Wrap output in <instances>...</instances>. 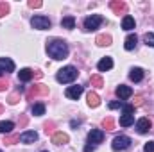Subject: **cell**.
<instances>
[{
	"label": "cell",
	"instance_id": "cell-9",
	"mask_svg": "<svg viewBox=\"0 0 154 152\" xmlns=\"http://www.w3.org/2000/svg\"><path fill=\"white\" fill-rule=\"evenodd\" d=\"M151 120L149 118H140L138 122H136V129H138V132L140 134H145V132H149L151 131Z\"/></svg>",
	"mask_w": 154,
	"mask_h": 152
},
{
	"label": "cell",
	"instance_id": "cell-16",
	"mask_svg": "<svg viewBox=\"0 0 154 152\" xmlns=\"http://www.w3.org/2000/svg\"><path fill=\"white\" fill-rule=\"evenodd\" d=\"M129 79L134 81V82H140V81L143 79V70H142V68H133V70L129 72Z\"/></svg>",
	"mask_w": 154,
	"mask_h": 152
},
{
	"label": "cell",
	"instance_id": "cell-15",
	"mask_svg": "<svg viewBox=\"0 0 154 152\" xmlns=\"http://www.w3.org/2000/svg\"><path fill=\"white\" fill-rule=\"evenodd\" d=\"M136 43H138V38H136V34H129V36L125 38V43H124V47H125V50H133V48L136 47Z\"/></svg>",
	"mask_w": 154,
	"mask_h": 152
},
{
	"label": "cell",
	"instance_id": "cell-34",
	"mask_svg": "<svg viewBox=\"0 0 154 152\" xmlns=\"http://www.w3.org/2000/svg\"><path fill=\"white\" fill-rule=\"evenodd\" d=\"M0 111H2V106H0Z\"/></svg>",
	"mask_w": 154,
	"mask_h": 152
},
{
	"label": "cell",
	"instance_id": "cell-1",
	"mask_svg": "<svg viewBox=\"0 0 154 152\" xmlns=\"http://www.w3.org/2000/svg\"><path fill=\"white\" fill-rule=\"evenodd\" d=\"M47 52L52 59L61 61V59H66V56H68V45L63 39H52L47 43Z\"/></svg>",
	"mask_w": 154,
	"mask_h": 152
},
{
	"label": "cell",
	"instance_id": "cell-33",
	"mask_svg": "<svg viewBox=\"0 0 154 152\" xmlns=\"http://www.w3.org/2000/svg\"><path fill=\"white\" fill-rule=\"evenodd\" d=\"M2 75H4V74H2V72H0V77H2Z\"/></svg>",
	"mask_w": 154,
	"mask_h": 152
},
{
	"label": "cell",
	"instance_id": "cell-17",
	"mask_svg": "<svg viewBox=\"0 0 154 152\" xmlns=\"http://www.w3.org/2000/svg\"><path fill=\"white\" fill-rule=\"evenodd\" d=\"M118 122H120V125H122V127H129V125H133V123H134V116H133V114H122Z\"/></svg>",
	"mask_w": 154,
	"mask_h": 152
},
{
	"label": "cell",
	"instance_id": "cell-3",
	"mask_svg": "<svg viewBox=\"0 0 154 152\" xmlns=\"http://www.w3.org/2000/svg\"><path fill=\"white\" fill-rule=\"evenodd\" d=\"M111 147H113V150H115V152H124V150H127V149L131 147V138H129V136H124V134L115 136V140H113Z\"/></svg>",
	"mask_w": 154,
	"mask_h": 152
},
{
	"label": "cell",
	"instance_id": "cell-18",
	"mask_svg": "<svg viewBox=\"0 0 154 152\" xmlns=\"http://www.w3.org/2000/svg\"><path fill=\"white\" fill-rule=\"evenodd\" d=\"M61 25H63L65 29H75V18H74V16H65V18L61 20Z\"/></svg>",
	"mask_w": 154,
	"mask_h": 152
},
{
	"label": "cell",
	"instance_id": "cell-25",
	"mask_svg": "<svg viewBox=\"0 0 154 152\" xmlns=\"http://www.w3.org/2000/svg\"><path fill=\"white\" fill-rule=\"evenodd\" d=\"M143 41H145L149 47H154V34L152 32H147V34L143 36Z\"/></svg>",
	"mask_w": 154,
	"mask_h": 152
},
{
	"label": "cell",
	"instance_id": "cell-10",
	"mask_svg": "<svg viewBox=\"0 0 154 152\" xmlns=\"http://www.w3.org/2000/svg\"><path fill=\"white\" fill-rule=\"evenodd\" d=\"M38 140V132L36 131H25L20 134V141L22 143H34Z\"/></svg>",
	"mask_w": 154,
	"mask_h": 152
},
{
	"label": "cell",
	"instance_id": "cell-22",
	"mask_svg": "<svg viewBox=\"0 0 154 152\" xmlns=\"http://www.w3.org/2000/svg\"><path fill=\"white\" fill-rule=\"evenodd\" d=\"M32 114H34V116H41V114H45V104H41V102L34 104V106H32Z\"/></svg>",
	"mask_w": 154,
	"mask_h": 152
},
{
	"label": "cell",
	"instance_id": "cell-5",
	"mask_svg": "<svg viewBox=\"0 0 154 152\" xmlns=\"http://www.w3.org/2000/svg\"><path fill=\"white\" fill-rule=\"evenodd\" d=\"M31 25L34 27V29H38V31H45V29H50V20L47 18V16H34L32 20H31Z\"/></svg>",
	"mask_w": 154,
	"mask_h": 152
},
{
	"label": "cell",
	"instance_id": "cell-28",
	"mask_svg": "<svg viewBox=\"0 0 154 152\" xmlns=\"http://www.w3.org/2000/svg\"><path fill=\"white\" fill-rule=\"evenodd\" d=\"M124 108V114H133L134 113V106H122Z\"/></svg>",
	"mask_w": 154,
	"mask_h": 152
},
{
	"label": "cell",
	"instance_id": "cell-32",
	"mask_svg": "<svg viewBox=\"0 0 154 152\" xmlns=\"http://www.w3.org/2000/svg\"><path fill=\"white\" fill-rule=\"evenodd\" d=\"M31 7H41V2H29Z\"/></svg>",
	"mask_w": 154,
	"mask_h": 152
},
{
	"label": "cell",
	"instance_id": "cell-27",
	"mask_svg": "<svg viewBox=\"0 0 154 152\" xmlns=\"http://www.w3.org/2000/svg\"><path fill=\"white\" fill-rule=\"evenodd\" d=\"M143 150L145 152H154V141H147L143 145Z\"/></svg>",
	"mask_w": 154,
	"mask_h": 152
},
{
	"label": "cell",
	"instance_id": "cell-35",
	"mask_svg": "<svg viewBox=\"0 0 154 152\" xmlns=\"http://www.w3.org/2000/svg\"><path fill=\"white\" fill-rule=\"evenodd\" d=\"M43 152H47V150H43Z\"/></svg>",
	"mask_w": 154,
	"mask_h": 152
},
{
	"label": "cell",
	"instance_id": "cell-8",
	"mask_svg": "<svg viewBox=\"0 0 154 152\" xmlns=\"http://www.w3.org/2000/svg\"><path fill=\"white\" fill-rule=\"evenodd\" d=\"M65 95L68 97V99H72V100H77L81 95H82V86H70V88H66V91H65Z\"/></svg>",
	"mask_w": 154,
	"mask_h": 152
},
{
	"label": "cell",
	"instance_id": "cell-31",
	"mask_svg": "<svg viewBox=\"0 0 154 152\" xmlns=\"http://www.w3.org/2000/svg\"><path fill=\"white\" fill-rule=\"evenodd\" d=\"M104 125H106L108 129H111V127H113V122H111V120L108 118V120H104Z\"/></svg>",
	"mask_w": 154,
	"mask_h": 152
},
{
	"label": "cell",
	"instance_id": "cell-21",
	"mask_svg": "<svg viewBox=\"0 0 154 152\" xmlns=\"http://www.w3.org/2000/svg\"><path fill=\"white\" fill-rule=\"evenodd\" d=\"M52 140H54V143H56V145H61V143H66V141H68V136H66V134H63V132H57V134H54V138H52Z\"/></svg>",
	"mask_w": 154,
	"mask_h": 152
},
{
	"label": "cell",
	"instance_id": "cell-12",
	"mask_svg": "<svg viewBox=\"0 0 154 152\" xmlns=\"http://www.w3.org/2000/svg\"><path fill=\"white\" fill-rule=\"evenodd\" d=\"M97 68H99V72H108V70H111V68H113V59H111V57H102V59L99 61Z\"/></svg>",
	"mask_w": 154,
	"mask_h": 152
},
{
	"label": "cell",
	"instance_id": "cell-7",
	"mask_svg": "<svg viewBox=\"0 0 154 152\" xmlns=\"http://www.w3.org/2000/svg\"><path fill=\"white\" fill-rule=\"evenodd\" d=\"M0 72H2V74L14 72V63H13L9 57H0Z\"/></svg>",
	"mask_w": 154,
	"mask_h": 152
},
{
	"label": "cell",
	"instance_id": "cell-4",
	"mask_svg": "<svg viewBox=\"0 0 154 152\" xmlns=\"http://www.w3.org/2000/svg\"><path fill=\"white\" fill-rule=\"evenodd\" d=\"M100 23H102V16L100 14H91L84 20V31H95V29H99Z\"/></svg>",
	"mask_w": 154,
	"mask_h": 152
},
{
	"label": "cell",
	"instance_id": "cell-2",
	"mask_svg": "<svg viewBox=\"0 0 154 152\" xmlns=\"http://www.w3.org/2000/svg\"><path fill=\"white\" fill-rule=\"evenodd\" d=\"M79 75V72H77V68L74 66H65V68H61L59 72H57V82H61V84H68V82H74Z\"/></svg>",
	"mask_w": 154,
	"mask_h": 152
},
{
	"label": "cell",
	"instance_id": "cell-29",
	"mask_svg": "<svg viewBox=\"0 0 154 152\" xmlns=\"http://www.w3.org/2000/svg\"><path fill=\"white\" fill-rule=\"evenodd\" d=\"M7 13V4H0V16H4Z\"/></svg>",
	"mask_w": 154,
	"mask_h": 152
},
{
	"label": "cell",
	"instance_id": "cell-24",
	"mask_svg": "<svg viewBox=\"0 0 154 152\" xmlns=\"http://www.w3.org/2000/svg\"><path fill=\"white\" fill-rule=\"evenodd\" d=\"M111 7L115 9L116 13H120V11H125V4H124V2H113V4H111Z\"/></svg>",
	"mask_w": 154,
	"mask_h": 152
},
{
	"label": "cell",
	"instance_id": "cell-14",
	"mask_svg": "<svg viewBox=\"0 0 154 152\" xmlns=\"http://www.w3.org/2000/svg\"><path fill=\"white\" fill-rule=\"evenodd\" d=\"M18 77H20L22 82H27V81H31V79L34 77V72H32L31 68H22V70L18 72Z\"/></svg>",
	"mask_w": 154,
	"mask_h": 152
},
{
	"label": "cell",
	"instance_id": "cell-23",
	"mask_svg": "<svg viewBox=\"0 0 154 152\" xmlns=\"http://www.w3.org/2000/svg\"><path fill=\"white\" fill-rule=\"evenodd\" d=\"M97 43H99L100 47L109 45V43H111V38H109V36H106V34H102V36H99V38H97Z\"/></svg>",
	"mask_w": 154,
	"mask_h": 152
},
{
	"label": "cell",
	"instance_id": "cell-6",
	"mask_svg": "<svg viewBox=\"0 0 154 152\" xmlns=\"http://www.w3.org/2000/svg\"><path fill=\"white\" fill-rule=\"evenodd\" d=\"M104 141V131L100 129H91L90 134H88V143L90 145H99Z\"/></svg>",
	"mask_w": 154,
	"mask_h": 152
},
{
	"label": "cell",
	"instance_id": "cell-26",
	"mask_svg": "<svg viewBox=\"0 0 154 152\" xmlns=\"http://www.w3.org/2000/svg\"><path fill=\"white\" fill-rule=\"evenodd\" d=\"M124 104H122V100H113V102H109V109H118V108H122Z\"/></svg>",
	"mask_w": 154,
	"mask_h": 152
},
{
	"label": "cell",
	"instance_id": "cell-19",
	"mask_svg": "<svg viewBox=\"0 0 154 152\" xmlns=\"http://www.w3.org/2000/svg\"><path fill=\"white\" fill-rule=\"evenodd\" d=\"M13 129H14V123L13 122H0V132L2 134H9Z\"/></svg>",
	"mask_w": 154,
	"mask_h": 152
},
{
	"label": "cell",
	"instance_id": "cell-20",
	"mask_svg": "<svg viewBox=\"0 0 154 152\" xmlns=\"http://www.w3.org/2000/svg\"><path fill=\"white\" fill-rule=\"evenodd\" d=\"M99 104H100L99 95H97V93H90V95H88V106H90V108H97Z\"/></svg>",
	"mask_w": 154,
	"mask_h": 152
},
{
	"label": "cell",
	"instance_id": "cell-11",
	"mask_svg": "<svg viewBox=\"0 0 154 152\" xmlns=\"http://www.w3.org/2000/svg\"><path fill=\"white\" fill-rule=\"evenodd\" d=\"M133 95V90L129 88V86H124V84H120L118 88H116V97L120 99V100H125V99H129Z\"/></svg>",
	"mask_w": 154,
	"mask_h": 152
},
{
	"label": "cell",
	"instance_id": "cell-13",
	"mask_svg": "<svg viewBox=\"0 0 154 152\" xmlns=\"http://www.w3.org/2000/svg\"><path fill=\"white\" fill-rule=\"evenodd\" d=\"M134 25H136V23H134V18L129 16V14H125L124 20H122V29H124V31H133Z\"/></svg>",
	"mask_w": 154,
	"mask_h": 152
},
{
	"label": "cell",
	"instance_id": "cell-30",
	"mask_svg": "<svg viewBox=\"0 0 154 152\" xmlns=\"http://www.w3.org/2000/svg\"><path fill=\"white\" fill-rule=\"evenodd\" d=\"M93 150H95V145H90V143H88V145L84 147V152H93Z\"/></svg>",
	"mask_w": 154,
	"mask_h": 152
}]
</instances>
